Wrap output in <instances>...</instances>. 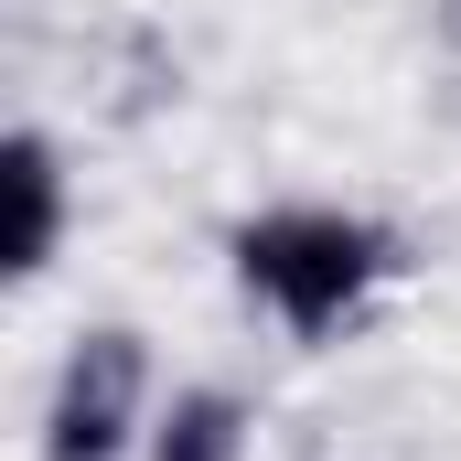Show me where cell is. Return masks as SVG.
<instances>
[{"label": "cell", "instance_id": "7a4b0ae2", "mask_svg": "<svg viewBox=\"0 0 461 461\" xmlns=\"http://www.w3.org/2000/svg\"><path fill=\"white\" fill-rule=\"evenodd\" d=\"M150 419H161L150 333L140 322H86L54 354V375H43L32 440H43V461H140L150 451Z\"/></svg>", "mask_w": 461, "mask_h": 461}, {"label": "cell", "instance_id": "6da1fadb", "mask_svg": "<svg viewBox=\"0 0 461 461\" xmlns=\"http://www.w3.org/2000/svg\"><path fill=\"white\" fill-rule=\"evenodd\" d=\"M226 279L247 301V322H268L301 354H333L408 279V236L365 204H333V194H279L226 226Z\"/></svg>", "mask_w": 461, "mask_h": 461}, {"label": "cell", "instance_id": "277c9868", "mask_svg": "<svg viewBox=\"0 0 461 461\" xmlns=\"http://www.w3.org/2000/svg\"><path fill=\"white\" fill-rule=\"evenodd\" d=\"M247 451H258V408L215 375H194V386H161V419H150L140 461H247Z\"/></svg>", "mask_w": 461, "mask_h": 461}, {"label": "cell", "instance_id": "3957f363", "mask_svg": "<svg viewBox=\"0 0 461 461\" xmlns=\"http://www.w3.org/2000/svg\"><path fill=\"white\" fill-rule=\"evenodd\" d=\"M0 279L11 290H32L54 258H65V236H76V172H65V140L54 129H11L0 140Z\"/></svg>", "mask_w": 461, "mask_h": 461}]
</instances>
